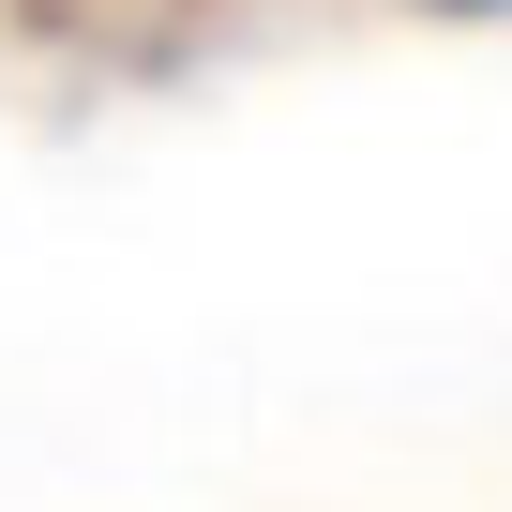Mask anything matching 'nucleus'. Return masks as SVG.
Segmentation results:
<instances>
[{"label": "nucleus", "instance_id": "1", "mask_svg": "<svg viewBox=\"0 0 512 512\" xmlns=\"http://www.w3.org/2000/svg\"><path fill=\"white\" fill-rule=\"evenodd\" d=\"M437 16H512V0H437Z\"/></svg>", "mask_w": 512, "mask_h": 512}]
</instances>
